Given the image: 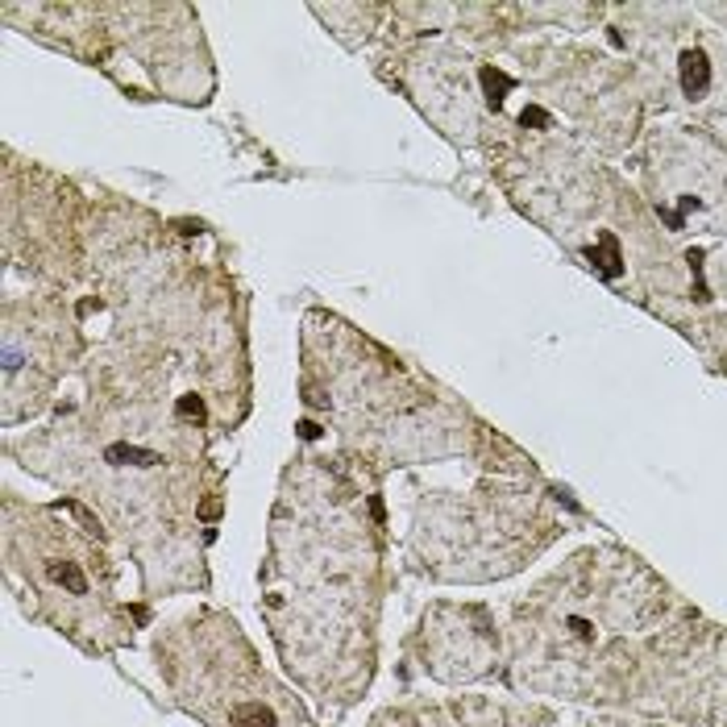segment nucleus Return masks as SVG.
I'll list each match as a JSON object with an SVG mask.
<instances>
[{"mask_svg": "<svg viewBox=\"0 0 727 727\" xmlns=\"http://www.w3.org/2000/svg\"><path fill=\"white\" fill-rule=\"evenodd\" d=\"M681 92L686 96H703L711 88V63H706L703 50H681Z\"/></svg>", "mask_w": 727, "mask_h": 727, "instance_id": "obj_1", "label": "nucleus"}, {"mask_svg": "<svg viewBox=\"0 0 727 727\" xmlns=\"http://www.w3.org/2000/svg\"><path fill=\"white\" fill-rule=\"evenodd\" d=\"M586 258H590V262L599 267V274H603V279H619V274H624L619 242H615L611 233H603V237H599V245H590V249H586Z\"/></svg>", "mask_w": 727, "mask_h": 727, "instance_id": "obj_2", "label": "nucleus"}, {"mask_svg": "<svg viewBox=\"0 0 727 727\" xmlns=\"http://www.w3.org/2000/svg\"><path fill=\"white\" fill-rule=\"evenodd\" d=\"M478 79H483L486 104H490V108H503V100H507V92L515 88V79H511V75H503L499 67H483V71H478Z\"/></svg>", "mask_w": 727, "mask_h": 727, "instance_id": "obj_3", "label": "nucleus"}, {"mask_svg": "<svg viewBox=\"0 0 727 727\" xmlns=\"http://www.w3.org/2000/svg\"><path fill=\"white\" fill-rule=\"evenodd\" d=\"M104 461H113V465H158L163 458L150 453V449H138V445H108Z\"/></svg>", "mask_w": 727, "mask_h": 727, "instance_id": "obj_4", "label": "nucleus"}, {"mask_svg": "<svg viewBox=\"0 0 727 727\" xmlns=\"http://www.w3.org/2000/svg\"><path fill=\"white\" fill-rule=\"evenodd\" d=\"M46 569H50V578L58 582V586H67L71 594H88V578L79 574V565H71V561H50Z\"/></svg>", "mask_w": 727, "mask_h": 727, "instance_id": "obj_5", "label": "nucleus"}, {"mask_svg": "<svg viewBox=\"0 0 727 727\" xmlns=\"http://www.w3.org/2000/svg\"><path fill=\"white\" fill-rule=\"evenodd\" d=\"M233 723L237 727H274V715H270V706H262V703H242L233 711Z\"/></svg>", "mask_w": 727, "mask_h": 727, "instance_id": "obj_6", "label": "nucleus"}, {"mask_svg": "<svg viewBox=\"0 0 727 727\" xmlns=\"http://www.w3.org/2000/svg\"><path fill=\"white\" fill-rule=\"evenodd\" d=\"M686 262H690V274L698 279V299H706V283H703V249H690V254H686Z\"/></svg>", "mask_w": 727, "mask_h": 727, "instance_id": "obj_7", "label": "nucleus"}, {"mask_svg": "<svg viewBox=\"0 0 727 727\" xmlns=\"http://www.w3.org/2000/svg\"><path fill=\"white\" fill-rule=\"evenodd\" d=\"M179 416H195V420H204V399H200V395H183V399H179Z\"/></svg>", "mask_w": 727, "mask_h": 727, "instance_id": "obj_8", "label": "nucleus"}, {"mask_svg": "<svg viewBox=\"0 0 727 727\" xmlns=\"http://www.w3.org/2000/svg\"><path fill=\"white\" fill-rule=\"evenodd\" d=\"M520 125H536V129H545V125H549V113H545V108H524V113H520Z\"/></svg>", "mask_w": 727, "mask_h": 727, "instance_id": "obj_9", "label": "nucleus"}, {"mask_svg": "<svg viewBox=\"0 0 727 727\" xmlns=\"http://www.w3.org/2000/svg\"><path fill=\"white\" fill-rule=\"evenodd\" d=\"M569 628H574V636H582V640H594V628H590V619H582V615H574V619H569Z\"/></svg>", "mask_w": 727, "mask_h": 727, "instance_id": "obj_10", "label": "nucleus"}, {"mask_svg": "<svg viewBox=\"0 0 727 727\" xmlns=\"http://www.w3.org/2000/svg\"><path fill=\"white\" fill-rule=\"evenodd\" d=\"M295 428H299V436H304V440H316V436H320V424H316V420H299Z\"/></svg>", "mask_w": 727, "mask_h": 727, "instance_id": "obj_11", "label": "nucleus"}]
</instances>
